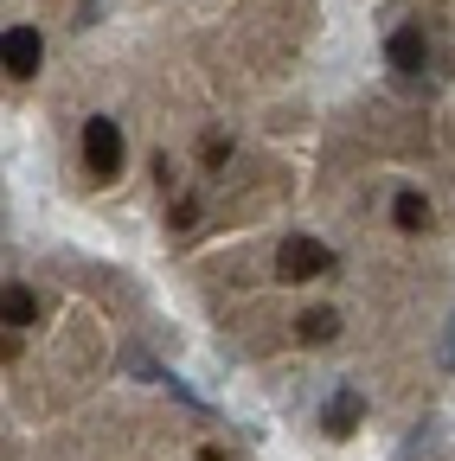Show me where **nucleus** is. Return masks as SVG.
<instances>
[{
	"mask_svg": "<svg viewBox=\"0 0 455 461\" xmlns=\"http://www.w3.org/2000/svg\"><path fill=\"white\" fill-rule=\"evenodd\" d=\"M296 333H302L308 346H321V339H333V333H340V314H333V308H308V314L296 321Z\"/></svg>",
	"mask_w": 455,
	"mask_h": 461,
	"instance_id": "obj_7",
	"label": "nucleus"
},
{
	"mask_svg": "<svg viewBox=\"0 0 455 461\" xmlns=\"http://www.w3.org/2000/svg\"><path fill=\"white\" fill-rule=\"evenodd\" d=\"M193 461H224V455H218V448H199V455H193Z\"/></svg>",
	"mask_w": 455,
	"mask_h": 461,
	"instance_id": "obj_9",
	"label": "nucleus"
},
{
	"mask_svg": "<svg viewBox=\"0 0 455 461\" xmlns=\"http://www.w3.org/2000/svg\"><path fill=\"white\" fill-rule=\"evenodd\" d=\"M391 218H397V230H423L430 224V199L423 193H397L391 199Z\"/></svg>",
	"mask_w": 455,
	"mask_h": 461,
	"instance_id": "obj_6",
	"label": "nucleus"
},
{
	"mask_svg": "<svg viewBox=\"0 0 455 461\" xmlns=\"http://www.w3.org/2000/svg\"><path fill=\"white\" fill-rule=\"evenodd\" d=\"M385 51H391V65L405 71V77H417V71H423V32H417V26L391 32V45H385Z\"/></svg>",
	"mask_w": 455,
	"mask_h": 461,
	"instance_id": "obj_4",
	"label": "nucleus"
},
{
	"mask_svg": "<svg viewBox=\"0 0 455 461\" xmlns=\"http://www.w3.org/2000/svg\"><path fill=\"white\" fill-rule=\"evenodd\" d=\"M0 314H7V327H26V321L39 314L32 288H26V282H7V295H0Z\"/></svg>",
	"mask_w": 455,
	"mask_h": 461,
	"instance_id": "obj_5",
	"label": "nucleus"
},
{
	"mask_svg": "<svg viewBox=\"0 0 455 461\" xmlns=\"http://www.w3.org/2000/svg\"><path fill=\"white\" fill-rule=\"evenodd\" d=\"M327 269H333V250L321 238H282V250H276V276L282 282H314Z\"/></svg>",
	"mask_w": 455,
	"mask_h": 461,
	"instance_id": "obj_2",
	"label": "nucleus"
},
{
	"mask_svg": "<svg viewBox=\"0 0 455 461\" xmlns=\"http://www.w3.org/2000/svg\"><path fill=\"white\" fill-rule=\"evenodd\" d=\"M84 167H90V180H116L123 173V129L109 115H90L84 122Z\"/></svg>",
	"mask_w": 455,
	"mask_h": 461,
	"instance_id": "obj_1",
	"label": "nucleus"
},
{
	"mask_svg": "<svg viewBox=\"0 0 455 461\" xmlns=\"http://www.w3.org/2000/svg\"><path fill=\"white\" fill-rule=\"evenodd\" d=\"M353 423H359V397H353V391H340V397H333V411H327V429H333V436H347Z\"/></svg>",
	"mask_w": 455,
	"mask_h": 461,
	"instance_id": "obj_8",
	"label": "nucleus"
},
{
	"mask_svg": "<svg viewBox=\"0 0 455 461\" xmlns=\"http://www.w3.org/2000/svg\"><path fill=\"white\" fill-rule=\"evenodd\" d=\"M0 58H7V77L26 84L39 71V32L32 26H7V39H0Z\"/></svg>",
	"mask_w": 455,
	"mask_h": 461,
	"instance_id": "obj_3",
	"label": "nucleus"
}]
</instances>
